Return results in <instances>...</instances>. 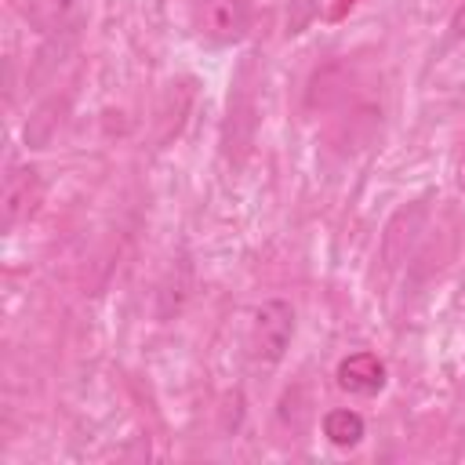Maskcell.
Instances as JSON below:
<instances>
[{
  "label": "cell",
  "instance_id": "obj_1",
  "mask_svg": "<svg viewBox=\"0 0 465 465\" xmlns=\"http://www.w3.org/2000/svg\"><path fill=\"white\" fill-rule=\"evenodd\" d=\"M254 127H258V73L254 62H240L236 76H232V91H229V116H225V156L229 160H243L251 142H254Z\"/></svg>",
  "mask_w": 465,
  "mask_h": 465
},
{
  "label": "cell",
  "instance_id": "obj_2",
  "mask_svg": "<svg viewBox=\"0 0 465 465\" xmlns=\"http://www.w3.org/2000/svg\"><path fill=\"white\" fill-rule=\"evenodd\" d=\"M294 338V305L283 298H265L251 312V331H247V349L251 360L262 367H272L287 356Z\"/></svg>",
  "mask_w": 465,
  "mask_h": 465
},
{
  "label": "cell",
  "instance_id": "obj_3",
  "mask_svg": "<svg viewBox=\"0 0 465 465\" xmlns=\"http://www.w3.org/2000/svg\"><path fill=\"white\" fill-rule=\"evenodd\" d=\"M254 0H196L193 29L211 44H240L251 29Z\"/></svg>",
  "mask_w": 465,
  "mask_h": 465
},
{
  "label": "cell",
  "instance_id": "obj_4",
  "mask_svg": "<svg viewBox=\"0 0 465 465\" xmlns=\"http://www.w3.org/2000/svg\"><path fill=\"white\" fill-rule=\"evenodd\" d=\"M44 200V182L33 167H7L4 185H0V229L11 232L18 229L25 218L36 214Z\"/></svg>",
  "mask_w": 465,
  "mask_h": 465
},
{
  "label": "cell",
  "instance_id": "obj_5",
  "mask_svg": "<svg viewBox=\"0 0 465 465\" xmlns=\"http://www.w3.org/2000/svg\"><path fill=\"white\" fill-rule=\"evenodd\" d=\"M338 385L352 396H378L385 389V363L374 356V352H349L341 363H338Z\"/></svg>",
  "mask_w": 465,
  "mask_h": 465
},
{
  "label": "cell",
  "instance_id": "obj_6",
  "mask_svg": "<svg viewBox=\"0 0 465 465\" xmlns=\"http://www.w3.org/2000/svg\"><path fill=\"white\" fill-rule=\"evenodd\" d=\"M76 15V0H25V18L36 33H62Z\"/></svg>",
  "mask_w": 465,
  "mask_h": 465
},
{
  "label": "cell",
  "instance_id": "obj_7",
  "mask_svg": "<svg viewBox=\"0 0 465 465\" xmlns=\"http://www.w3.org/2000/svg\"><path fill=\"white\" fill-rule=\"evenodd\" d=\"M323 436L334 443V447H356L363 436H367V425L356 411L349 407H338V411H327L323 414Z\"/></svg>",
  "mask_w": 465,
  "mask_h": 465
},
{
  "label": "cell",
  "instance_id": "obj_8",
  "mask_svg": "<svg viewBox=\"0 0 465 465\" xmlns=\"http://www.w3.org/2000/svg\"><path fill=\"white\" fill-rule=\"evenodd\" d=\"M450 36H454V40H465V0L458 4L454 18H450Z\"/></svg>",
  "mask_w": 465,
  "mask_h": 465
}]
</instances>
